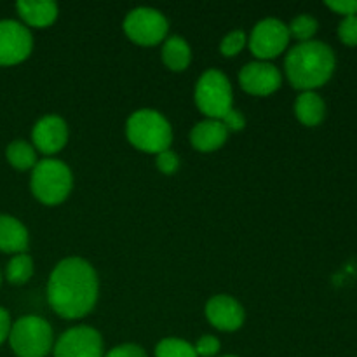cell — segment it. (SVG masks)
I'll return each instance as SVG.
<instances>
[{
	"instance_id": "cell-11",
	"label": "cell",
	"mask_w": 357,
	"mask_h": 357,
	"mask_svg": "<svg viewBox=\"0 0 357 357\" xmlns=\"http://www.w3.org/2000/svg\"><path fill=\"white\" fill-rule=\"evenodd\" d=\"M239 84L248 94L268 96L281 87L282 75L271 63L251 61L241 68Z\"/></svg>"
},
{
	"instance_id": "cell-17",
	"label": "cell",
	"mask_w": 357,
	"mask_h": 357,
	"mask_svg": "<svg viewBox=\"0 0 357 357\" xmlns=\"http://www.w3.org/2000/svg\"><path fill=\"white\" fill-rule=\"evenodd\" d=\"M295 114L296 119L302 122L303 126H319L324 121L326 115V105H324L323 98L314 91H305L296 98L295 103Z\"/></svg>"
},
{
	"instance_id": "cell-16",
	"label": "cell",
	"mask_w": 357,
	"mask_h": 357,
	"mask_svg": "<svg viewBox=\"0 0 357 357\" xmlns=\"http://www.w3.org/2000/svg\"><path fill=\"white\" fill-rule=\"evenodd\" d=\"M17 14L24 24L33 28H45L58 17V6L47 0H21L16 3Z\"/></svg>"
},
{
	"instance_id": "cell-9",
	"label": "cell",
	"mask_w": 357,
	"mask_h": 357,
	"mask_svg": "<svg viewBox=\"0 0 357 357\" xmlns=\"http://www.w3.org/2000/svg\"><path fill=\"white\" fill-rule=\"evenodd\" d=\"M52 352L54 357H103V338L91 326L70 328L58 338Z\"/></svg>"
},
{
	"instance_id": "cell-14",
	"label": "cell",
	"mask_w": 357,
	"mask_h": 357,
	"mask_svg": "<svg viewBox=\"0 0 357 357\" xmlns=\"http://www.w3.org/2000/svg\"><path fill=\"white\" fill-rule=\"evenodd\" d=\"M227 138H229V131L222 121H215V119H206V121L199 122L194 126L190 131V143L195 150L199 152H215L220 146L225 145Z\"/></svg>"
},
{
	"instance_id": "cell-1",
	"label": "cell",
	"mask_w": 357,
	"mask_h": 357,
	"mask_svg": "<svg viewBox=\"0 0 357 357\" xmlns=\"http://www.w3.org/2000/svg\"><path fill=\"white\" fill-rule=\"evenodd\" d=\"M98 274L84 258H65L52 268L47 281V302L63 319H80L98 302Z\"/></svg>"
},
{
	"instance_id": "cell-22",
	"label": "cell",
	"mask_w": 357,
	"mask_h": 357,
	"mask_svg": "<svg viewBox=\"0 0 357 357\" xmlns=\"http://www.w3.org/2000/svg\"><path fill=\"white\" fill-rule=\"evenodd\" d=\"M317 28H319V24H317L316 17L309 16V14H300L291 21L288 30L289 37H295L300 42H309L316 35Z\"/></svg>"
},
{
	"instance_id": "cell-10",
	"label": "cell",
	"mask_w": 357,
	"mask_h": 357,
	"mask_svg": "<svg viewBox=\"0 0 357 357\" xmlns=\"http://www.w3.org/2000/svg\"><path fill=\"white\" fill-rule=\"evenodd\" d=\"M33 49V37L23 23L14 20L0 21V66H13L24 61Z\"/></svg>"
},
{
	"instance_id": "cell-20",
	"label": "cell",
	"mask_w": 357,
	"mask_h": 357,
	"mask_svg": "<svg viewBox=\"0 0 357 357\" xmlns=\"http://www.w3.org/2000/svg\"><path fill=\"white\" fill-rule=\"evenodd\" d=\"M31 275H33V260H31V257H28L26 253L14 255L6 268L7 281L10 284L20 286L30 281Z\"/></svg>"
},
{
	"instance_id": "cell-25",
	"label": "cell",
	"mask_w": 357,
	"mask_h": 357,
	"mask_svg": "<svg viewBox=\"0 0 357 357\" xmlns=\"http://www.w3.org/2000/svg\"><path fill=\"white\" fill-rule=\"evenodd\" d=\"M194 349L197 357H215L220 352V349H222V344L213 335H204V337L199 338Z\"/></svg>"
},
{
	"instance_id": "cell-29",
	"label": "cell",
	"mask_w": 357,
	"mask_h": 357,
	"mask_svg": "<svg viewBox=\"0 0 357 357\" xmlns=\"http://www.w3.org/2000/svg\"><path fill=\"white\" fill-rule=\"evenodd\" d=\"M326 6L344 17L357 16V0H330Z\"/></svg>"
},
{
	"instance_id": "cell-24",
	"label": "cell",
	"mask_w": 357,
	"mask_h": 357,
	"mask_svg": "<svg viewBox=\"0 0 357 357\" xmlns=\"http://www.w3.org/2000/svg\"><path fill=\"white\" fill-rule=\"evenodd\" d=\"M338 37L345 45H357V16H347L338 24Z\"/></svg>"
},
{
	"instance_id": "cell-3",
	"label": "cell",
	"mask_w": 357,
	"mask_h": 357,
	"mask_svg": "<svg viewBox=\"0 0 357 357\" xmlns=\"http://www.w3.org/2000/svg\"><path fill=\"white\" fill-rule=\"evenodd\" d=\"M126 136L135 149L146 153H160L169 150L173 142V129L162 114L143 108L128 119Z\"/></svg>"
},
{
	"instance_id": "cell-18",
	"label": "cell",
	"mask_w": 357,
	"mask_h": 357,
	"mask_svg": "<svg viewBox=\"0 0 357 357\" xmlns=\"http://www.w3.org/2000/svg\"><path fill=\"white\" fill-rule=\"evenodd\" d=\"M162 61L173 72H183L192 61V51L187 40L181 37H171L162 45Z\"/></svg>"
},
{
	"instance_id": "cell-7",
	"label": "cell",
	"mask_w": 357,
	"mask_h": 357,
	"mask_svg": "<svg viewBox=\"0 0 357 357\" xmlns=\"http://www.w3.org/2000/svg\"><path fill=\"white\" fill-rule=\"evenodd\" d=\"M169 24L162 13L150 7L132 9L124 20V31L135 44L157 45L166 38Z\"/></svg>"
},
{
	"instance_id": "cell-8",
	"label": "cell",
	"mask_w": 357,
	"mask_h": 357,
	"mask_svg": "<svg viewBox=\"0 0 357 357\" xmlns=\"http://www.w3.org/2000/svg\"><path fill=\"white\" fill-rule=\"evenodd\" d=\"M289 38L291 37H289L288 24L275 17H267L257 23L251 31L250 49L260 61H265L282 54L288 47Z\"/></svg>"
},
{
	"instance_id": "cell-27",
	"label": "cell",
	"mask_w": 357,
	"mask_h": 357,
	"mask_svg": "<svg viewBox=\"0 0 357 357\" xmlns=\"http://www.w3.org/2000/svg\"><path fill=\"white\" fill-rule=\"evenodd\" d=\"M220 121H222V124L225 126L227 128V131H243L244 129V126H246V119H244V115L241 114L239 110H236V108H232V110L230 112H227L225 115H223L222 119H220Z\"/></svg>"
},
{
	"instance_id": "cell-15",
	"label": "cell",
	"mask_w": 357,
	"mask_h": 357,
	"mask_svg": "<svg viewBox=\"0 0 357 357\" xmlns=\"http://www.w3.org/2000/svg\"><path fill=\"white\" fill-rule=\"evenodd\" d=\"M30 243L28 230L17 218L0 215V251L9 255L24 253Z\"/></svg>"
},
{
	"instance_id": "cell-31",
	"label": "cell",
	"mask_w": 357,
	"mask_h": 357,
	"mask_svg": "<svg viewBox=\"0 0 357 357\" xmlns=\"http://www.w3.org/2000/svg\"><path fill=\"white\" fill-rule=\"evenodd\" d=\"M0 284H2V274H0Z\"/></svg>"
},
{
	"instance_id": "cell-4",
	"label": "cell",
	"mask_w": 357,
	"mask_h": 357,
	"mask_svg": "<svg viewBox=\"0 0 357 357\" xmlns=\"http://www.w3.org/2000/svg\"><path fill=\"white\" fill-rule=\"evenodd\" d=\"M31 192L42 204L56 206L66 201L73 187V174L63 160H38L31 169Z\"/></svg>"
},
{
	"instance_id": "cell-2",
	"label": "cell",
	"mask_w": 357,
	"mask_h": 357,
	"mask_svg": "<svg viewBox=\"0 0 357 357\" xmlns=\"http://www.w3.org/2000/svg\"><path fill=\"white\" fill-rule=\"evenodd\" d=\"M286 77L295 89L314 91L324 86L335 72V52L319 40L300 42L289 49L284 61Z\"/></svg>"
},
{
	"instance_id": "cell-26",
	"label": "cell",
	"mask_w": 357,
	"mask_h": 357,
	"mask_svg": "<svg viewBox=\"0 0 357 357\" xmlns=\"http://www.w3.org/2000/svg\"><path fill=\"white\" fill-rule=\"evenodd\" d=\"M157 167H159L160 173L173 174L180 167V159L173 150H164V152L157 153Z\"/></svg>"
},
{
	"instance_id": "cell-30",
	"label": "cell",
	"mask_w": 357,
	"mask_h": 357,
	"mask_svg": "<svg viewBox=\"0 0 357 357\" xmlns=\"http://www.w3.org/2000/svg\"><path fill=\"white\" fill-rule=\"evenodd\" d=\"M10 316L9 312H7L6 309H2L0 307V345L3 344V342L9 338V333H10Z\"/></svg>"
},
{
	"instance_id": "cell-21",
	"label": "cell",
	"mask_w": 357,
	"mask_h": 357,
	"mask_svg": "<svg viewBox=\"0 0 357 357\" xmlns=\"http://www.w3.org/2000/svg\"><path fill=\"white\" fill-rule=\"evenodd\" d=\"M155 357H197L194 345L181 338H164L157 344Z\"/></svg>"
},
{
	"instance_id": "cell-19",
	"label": "cell",
	"mask_w": 357,
	"mask_h": 357,
	"mask_svg": "<svg viewBox=\"0 0 357 357\" xmlns=\"http://www.w3.org/2000/svg\"><path fill=\"white\" fill-rule=\"evenodd\" d=\"M6 157L10 166L17 171L33 169L38 162L35 146L23 142V139H16V142L9 143V146L6 150Z\"/></svg>"
},
{
	"instance_id": "cell-6",
	"label": "cell",
	"mask_w": 357,
	"mask_h": 357,
	"mask_svg": "<svg viewBox=\"0 0 357 357\" xmlns=\"http://www.w3.org/2000/svg\"><path fill=\"white\" fill-rule=\"evenodd\" d=\"M195 105L208 119L220 121L232 110V86L220 70H206L195 86Z\"/></svg>"
},
{
	"instance_id": "cell-5",
	"label": "cell",
	"mask_w": 357,
	"mask_h": 357,
	"mask_svg": "<svg viewBox=\"0 0 357 357\" xmlns=\"http://www.w3.org/2000/svg\"><path fill=\"white\" fill-rule=\"evenodd\" d=\"M7 340L17 357H47L54 347L52 326L38 316L20 317Z\"/></svg>"
},
{
	"instance_id": "cell-12",
	"label": "cell",
	"mask_w": 357,
	"mask_h": 357,
	"mask_svg": "<svg viewBox=\"0 0 357 357\" xmlns=\"http://www.w3.org/2000/svg\"><path fill=\"white\" fill-rule=\"evenodd\" d=\"M35 150L44 155H54L68 142V126L59 115H45L31 131Z\"/></svg>"
},
{
	"instance_id": "cell-23",
	"label": "cell",
	"mask_w": 357,
	"mask_h": 357,
	"mask_svg": "<svg viewBox=\"0 0 357 357\" xmlns=\"http://www.w3.org/2000/svg\"><path fill=\"white\" fill-rule=\"evenodd\" d=\"M248 37L243 30H234L227 35L225 38L220 44V51H222L223 56L227 58H232V56L239 54L244 47H246Z\"/></svg>"
},
{
	"instance_id": "cell-28",
	"label": "cell",
	"mask_w": 357,
	"mask_h": 357,
	"mask_svg": "<svg viewBox=\"0 0 357 357\" xmlns=\"http://www.w3.org/2000/svg\"><path fill=\"white\" fill-rule=\"evenodd\" d=\"M103 357H146V352L143 351L139 345L124 344V345H117V347H114Z\"/></svg>"
},
{
	"instance_id": "cell-32",
	"label": "cell",
	"mask_w": 357,
	"mask_h": 357,
	"mask_svg": "<svg viewBox=\"0 0 357 357\" xmlns=\"http://www.w3.org/2000/svg\"><path fill=\"white\" fill-rule=\"evenodd\" d=\"M223 357H237V356H223Z\"/></svg>"
},
{
	"instance_id": "cell-13",
	"label": "cell",
	"mask_w": 357,
	"mask_h": 357,
	"mask_svg": "<svg viewBox=\"0 0 357 357\" xmlns=\"http://www.w3.org/2000/svg\"><path fill=\"white\" fill-rule=\"evenodd\" d=\"M206 317L220 331H236L244 324L243 305L229 295H216L206 303Z\"/></svg>"
}]
</instances>
